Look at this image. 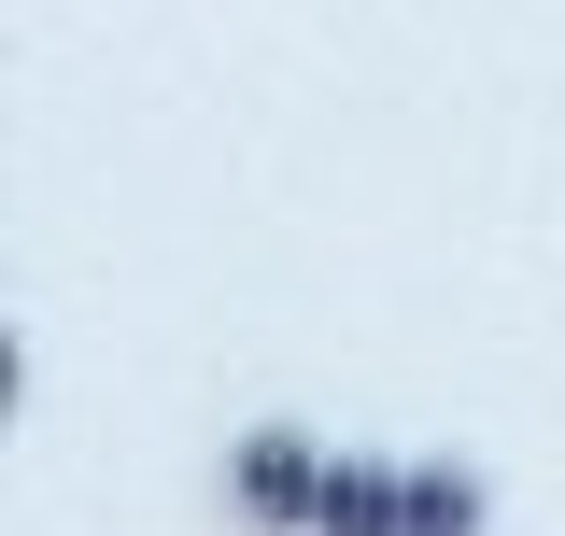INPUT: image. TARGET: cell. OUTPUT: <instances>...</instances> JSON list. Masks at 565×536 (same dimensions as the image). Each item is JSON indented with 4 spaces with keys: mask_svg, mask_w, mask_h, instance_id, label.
<instances>
[{
    "mask_svg": "<svg viewBox=\"0 0 565 536\" xmlns=\"http://www.w3.org/2000/svg\"><path fill=\"white\" fill-rule=\"evenodd\" d=\"M311 494H326V438H311V424H241V452H226V523L241 536H311Z\"/></svg>",
    "mask_w": 565,
    "mask_h": 536,
    "instance_id": "cell-1",
    "label": "cell"
},
{
    "mask_svg": "<svg viewBox=\"0 0 565 536\" xmlns=\"http://www.w3.org/2000/svg\"><path fill=\"white\" fill-rule=\"evenodd\" d=\"M311 536H411V467H382V452H326Z\"/></svg>",
    "mask_w": 565,
    "mask_h": 536,
    "instance_id": "cell-2",
    "label": "cell"
},
{
    "mask_svg": "<svg viewBox=\"0 0 565 536\" xmlns=\"http://www.w3.org/2000/svg\"><path fill=\"white\" fill-rule=\"evenodd\" d=\"M411 536H494V480L481 467H411Z\"/></svg>",
    "mask_w": 565,
    "mask_h": 536,
    "instance_id": "cell-3",
    "label": "cell"
}]
</instances>
